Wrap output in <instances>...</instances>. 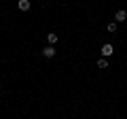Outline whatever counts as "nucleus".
Returning a JSON list of instances; mask_svg holds the SVG:
<instances>
[{"label":"nucleus","instance_id":"nucleus-3","mask_svg":"<svg viewBox=\"0 0 127 119\" xmlns=\"http://www.w3.org/2000/svg\"><path fill=\"white\" fill-rule=\"evenodd\" d=\"M42 55H45V58H53L55 55V47H45V49H42Z\"/></svg>","mask_w":127,"mask_h":119},{"label":"nucleus","instance_id":"nucleus-6","mask_svg":"<svg viewBox=\"0 0 127 119\" xmlns=\"http://www.w3.org/2000/svg\"><path fill=\"white\" fill-rule=\"evenodd\" d=\"M106 30H108V32H117V21H110L108 26H106Z\"/></svg>","mask_w":127,"mask_h":119},{"label":"nucleus","instance_id":"nucleus-1","mask_svg":"<svg viewBox=\"0 0 127 119\" xmlns=\"http://www.w3.org/2000/svg\"><path fill=\"white\" fill-rule=\"evenodd\" d=\"M114 53V49H112V45H108V43H106L104 47H102V55H104V60L106 58H110V55Z\"/></svg>","mask_w":127,"mask_h":119},{"label":"nucleus","instance_id":"nucleus-2","mask_svg":"<svg viewBox=\"0 0 127 119\" xmlns=\"http://www.w3.org/2000/svg\"><path fill=\"white\" fill-rule=\"evenodd\" d=\"M127 19V11H117L114 13V21H125Z\"/></svg>","mask_w":127,"mask_h":119},{"label":"nucleus","instance_id":"nucleus-7","mask_svg":"<svg viewBox=\"0 0 127 119\" xmlns=\"http://www.w3.org/2000/svg\"><path fill=\"white\" fill-rule=\"evenodd\" d=\"M97 68H108V62H106V60H100V62H97Z\"/></svg>","mask_w":127,"mask_h":119},{"label":"nucleus","instance_id":"nucleus-4","mask_svg":"<svg viewBox=\"0 0 127 119\" xmlns=\"http://www.w3.org/2000/svg\"><path fill=\"white\" fill-rule=\"evenodd\" d=\"M17 6H19V11H30V0H19Z\"/></svg>","mask_w":127,"mask_h":119},{"label":"nucleus","instance_id":"nucleus-5","mask_svg":"<svg viewBox=\"0 0 127 119\" xmlns=\"http://www.w3.org/2000/svg\"><path fill=\"white\" fill-rule=\"evenodd\" d=\"M47 43H49V45L53 47L55 43H57V34H55V32H51V34H47Z\"/></svg>","mask_w":127,"mask_h":119}]
</instances>
